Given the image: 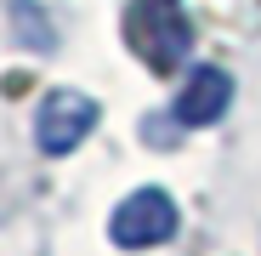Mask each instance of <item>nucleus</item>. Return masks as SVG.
<instances>
[{
    "mask_svg": "<svg viewBox=\"0 0 261 256\" xmlns=\"http://www.w3.org/2000/svg\"><path fill=\"white\" fill-rule=\"evenodd\" d=\"M227 103H233V74H227V68H216V63H204V68L188 74V85L176 91L170 114H176L182 131H199V125H216V120H222Z\"/></svg>",
    "mask_w": 261,
    "mask_h": 256,
    "instance_id": "20e7f679",
    "label": "nucleus"
},
{
    "mask_svg": "<svg viewBox=\"0 0 261 256\" xmlns=\"http://www.w3.org/2000/svg\"><path fill=\"white\" fill-rule=\"evenodd\" d=\"M97 97H85V91H74V85H63V91H51L46 103L34 108V148L40 154H51V159H63V154H74L85 137L97 131Z\"/></svg>",
    "mask_w": 261,
    "mask_h": 256,
    "instance_id": "7ed1b4c3",
    "label": "nucleus"
},
{
    "mask_svg": "<svg viewBox=\"0 0 261 256\" xmlns=\"http://www.w3.org/2000/svg\"><path fill=\"white\" fill-rule=\"evenodd\" d=\"M12 17H17V23H12V34L23 40V46H34V52H46L51 40H57V34L46 29V12H40L34 0H12Z\"/></svg>",
    "mask_w": 261,
    "mask_h": 256,
    "instance_id": "39448f33",
    "label": "nucleus"
},
{
    "mask_svg": "<svg viewBox=\"0 0 261 256\" xmlns=\"http://www.w3.org/2000/svg\"><path fill=\"white\" fill-rule=\"evenodd\" d=\"M176 199H170L165 188H137V194H125L114 205V217H108V239L119 250H153L165 245L170 234H176Z\"/></svg>",
    "mask_w": 261,
    "mask_h": 256,
    "instance_id": "f03ea898",
    "label": "nucleus"
},
{
    "mask_svg": "<svg viewBox=\"0 0 261 256\" xmlns=\"http://www.w3.org/2000/svg\"><path fill=\"white\" fill-rule=\"evenodd\" d=\"M125 46L137 52L153 74H170V68L188 63L193 29H188V17L170 6V0H130L125 6Z\"/></svg>",
    "mask_w": 261,
    "mask_h": 256,
    "instance_id": "f257e3e1",
    "label": "nucleus"
}]
</instances>
